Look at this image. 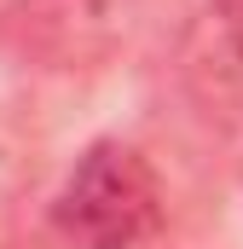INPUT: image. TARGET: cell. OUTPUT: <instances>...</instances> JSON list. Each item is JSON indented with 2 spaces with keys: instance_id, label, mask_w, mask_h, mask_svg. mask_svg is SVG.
I'll list each match as a JSON object with an SVG mask.
<instances>
[{
  "instance_id": "cell-3",
  "label": "cell",
  "mask_w": 243,
  "mask_h": 249,
  "mask_svg": "<svg viewBox=\"0 0 243 249\" xmlns=\"http://www.w3.org/2000/svg\"><path fill=\"white\" fill-rule=\"evenodd\" d=\"M185 70L214 93L243 87V0H208L203 18L191 23L185 41Z\"/></svg>"
},
{
  "instance_id": "cell-2",
  "label": "cell",
  "mask_w": 243,
  "mask_h": 249,
  "mask_svg": "<svg viewBox=\"0 0 243 249\" xmlns=\"http://www.w3.org/2000/svg\"><path fill=\"white\" fill-rule=\"evenodd\" d=\"M162 0H23L17 6V41L23 53L75 70L104 64L151 23Z\"/></svg>"
},
{
  "instance_id": "cell-1",
  "label": "cell",
  "mask_w": 243,
  "mask_h": 249,
  "mask_svg": "<svg viewBox=\"0 0 243 249\" xmlns=\"http://www.w3.org/2000/svg\"><path fill=\"white\" fill-rule=\"evenodd\" d=\"M52 226L69 249H139L162 226V180L133 145L99 139L69 168L52 203Z\"/></svg>"
}]
</instances>
